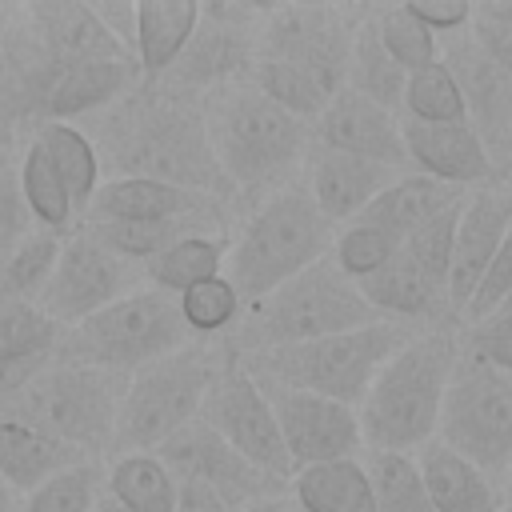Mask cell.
<instances>
[{"instance_id":"6da1fadb","label":"cell","mask_w":512,"mask_h":512,"mask_svg":"<svg viewBox=\"0 0 512 512\" xmlns=\"http://www.w3.org/2000/svg\"><path fill=\"white\" fill-rule=\"evenodd\" d=\"M92 144L100 152V168L108 172L104 180L144 176L204 192L212 200L232 196L208 148L200 100H188L160 84H136L120 104L100 112Z\"/></svg>"},{"instance_id":"7a4b0ae2","label":"cell","mask_w":512,"mask_h":512,"mask_svg":"<svg viewBox=\"0 0 512 512\" xmlns=\"http://www.w3.org/2000/svg\"><path fill=\"white\" fill-rule=\"evenodd\" d=\"M208 148L236 200L252 208L300 180L312 152V124L272 104L248 76L200 100Z\"/></svg>"},{"instance_id":"3957f363","label":"cell","mask_w":512,"mask_h":512,"mask_svg":"<svg viewBox=\"0 0 512 512\" xmlns=\"http://www.w3.org/2000/svg\"><path fill=\"white\" fill-rule=\"evenodd\" d=\"M456 360H460V328L456 324L420 328L376 372L368 396L356 408L364 448L416 456L424 444H432Z\"/></svg>"},{"instance_id":"277c9868","label":"cell","mask_w":512,"mask_h":512,"mask_svg":"<svg viewBox=\"0 0 512 512\" xmlns=\"http://www.w3.org/2000/svg\"><path fill=\"white\" fill-rule=\"evenodd\" d=\"M416 324L400 320H376L368 328H352L340 336L308 340V344H284L264 352H240V368L264 384V388H296L312 392L348 408H360L368 396L376 372L416 336Z\"/></svg>"},{"instance_id":"5b68a950","label":"cell","mask_w":512,"mask_h":512,"mask_svg":"<svg viewBox=\"0 0 512 512\" xmlns=\"http://www.w3.org/2000/svg\"><path fill=\"white\" fill-rule=\"evenodd\" d=\"M332 240L336 228L324 220L304 180H296L248 212L236 240L228 244L224 276L232 280L244 304H260L280 284L324 260L332 252Z\"/></svg>"},{"instance_id":"8992f818","label":"cell","mask_w":512,"mask_h":512,"mask_svg":"<svg viewBox=\"0 0 512 512\" xmlns=\"http://www.w3.org/2000/svg\"><path fill=\"white\" fill-rule=\"evenodd\" d=\"M224 352L228 348H220L216 340H192L180 352H168V356L136 368L120 396L112 456L156 452L168 436H176L184 424H192L200 416V404H204L212 380L232 360Z\"/></svg>"},{"instance_id":"52a82bcc","label":"cell","mask_w":512,"mask_h":512,"mask_svg":"<svg viewBox=\"0 0 512 512\" xmlns=\"http://www.w3.org/2000/svg\"><path fill=\"white\" fill-rule=\"evenodd\" d=\"M380 316L360 296V288L332 264V256L316 260L288 284H280L260 304H248L244 320L236 324L232 352H264L284 344H308L324 336H340L352 328H368Z\"/></svg>"},{"instance_id":"ba28073f","label":"cell","mask_w":512,"mask_h":512,"mask_svg":"<svg viewBox=\"0 0 512 512\" xmlns=\"http://www.w3.org/2000/svg\"><path fill=\"white\" fill-rule=\"evenodd\" d=\"M192 340L196 336L188 332V324L180 316V296L144 284V288L120 296L116 304L100 308L96 316L80 320L76 328H64L56 360L132 376L136 368H144L168 352H180Z\"/></svg>"},{"instance_id":"9c48e42d","label":"cell","mask_w":512,"mask_h":512,"mask_svg":"<svg viewBox=\"0 0 512 512\" xmlns=\"http://www.w3.org/2000/svg\"><path fill=\"white\" fill-rule=\"evenodd\" d=\"M128 376L84 368V364H64L52 360L8 412L24 416L40 432L64 440L68 448L84 452L88 460L112 456V436H116V412L124 396Z\"/></svg>"},{"instance_id":"30bf717a","label":"cell","mask_w":512,"mask_h":512,"mask_svg":"<svg viewBox=\"0 0 512 512\" xmlns=\"http://www.w3.org/2000/svg\"><path fill=\"white\" fill-rule=\"evenodd\" d=\"M436 440L484 476L504 480L512 464V376L488 368L460 348L456 372L444 392Z\"/></svg>"},{"instance_id":"8fae6325","label":"cell","mask_w":512,"mask_h":512,"mask_svg":"<svg viewBox=\"0 0 512 512\" xmlns=\"http://www.w3.org/2000/svg\"><path fill=\"white\" fill-rule=\"evenodd\" d=\"M364 8L340 4H268L260 20L256 60H280L312 72L332 96L348 84L352 32Z\"/></svg>"},{"instance_id":"7c38bea8","label":"cell","mask_w":512,"mask_h":512,"mask_svg":"<svg viewBox=\"0 0 512 512\" xmlns=\"http://www.w3.org/2000/svg\"><path fill=\"white\" fill-rule=\"evenodd\" d=\"M260 20H264V8L256 4H232V0L200 4V24L188 48L176 56V64L156 84L188 100H204L208 92L232 80H244L256 64Z\"/></svg>"},{"instance_id":"4fadbf2b","label":"cell","mask_w":512,"mask_h":512,"mask_svg":"<svg viewBox=\"0 0 512 512\" xmlns=\"http://www.w3.org/2000/svg\"><path fill=\"white\" fill-rule=\"evenodd\" d=\"M136 288H144V268L140 264L116 256L112 248H104L84 228H72L60 244L56 272H52L48 288L40 292L36 308L52 324L76 328L80 320L96 316L100 308L116 304L120 296H128Z\"/></svg>"},{"instance_id":"5bb4252c","label":"cell","mask_w":512,"mask_h":512,"mask_svg":"<svg viewBox=\"0 0 512 512\" xmlns=\"http://www.w3.org/2000/svg\"><path fill=\"white\" fill-rule=\"evenodd\" d=\"M200 420L216 436H224L240 456H248L256 468H264L268 476L292 484L296 468H292L288 448L280 440V428H276L268 392L240 368L236 352L220 368V376L212 380V388H208V396L200 404Z\"/></svg>"},{"instance_id":"9a60e30c","label":"cell","mask_w":512,"mask_h":512,"mask_svg":"<svg viewBox=\"0 0 512 512\" xmlns=\"http://www.w3.org/2000/svg\"><path fill=\"white\" fill-rule=\"evenodd\" d=\"M156 456L164 460V468L180 480V484H200L208 492H216L232 512L264 500V496H276V492H288L284 480L268 476L264 468H256L248 456H240L224 436H216L200 416L192 424H184L176 436H168Z\"/></svg>"},{"instance_id":"2e32d148","label":"cell","mask_w":512,"mask_h":512,"mask_svg":"<svg viewBox=\"0 0 512 512\" xmlns=\"http://www.w3.org/2000/svg\"><path fill=\"white\" fill-rule=\"evenodd\" d=\"M440 60L460 84L468 128L480 136L500 184H508L512 176V76L500 64H492L468 32L440 40Z\"/></svg>"},{"instance_id":"e0dca14e","label":"cell","mask_w":512,"mask_h":512,"mask_svg":"<svg viewBox=\"0 0 512 512\" xmlns=\"http://www.w3.org/2000/svg\"><path fill=\"white\" fill-rule=\"evenodd\" d=\"M264 388V384H260ZM280 440L288 448L292 468H312V464H328V460H348L364 452V436H360V416L348 404L312 396V392H296V388H264Z\"/></svg>"},{"instance_id":"ac0fdd59","label":"cell","mask_w":512,"mask_h":512,"mask_svg":"<svg viewBox=\"0 0 512 512\" xmlns=\"http://www.w3.org/2000/svg\"><path fill=\"white\" fill-rule=\"evenodd\" d=\"M312 144L328 148V152H344V156H360V160L384 164L392 172L408 168L400 116L380 108V104H372L368 96H360L352 88H340L328 100V108L316 116Z\"/></svg>"},{"instance_id":"d6986e66","label":"cell","mask_w":512,"mask_h":512,"mask_svg":"<svg viewBox=\"0 0 512 512\" xmlns=\"http://www.w3.org/2000/svg\"><path fill=\"white\" fill-rule=\"evenodd\" d=\"M512 228V188L492 184L476 188L464 196L460 224H456V244H452V268H448V312L460 324L484 268L492 264L500 240Z\"/></svg>"},{"instance_id":"ffe728a7","label":"cell","mask_w":512,"mask_h":512,"mask_svg":"<svg viewBox=\"0 0 512 512\" xmlns=\"http://www.w3.org/2000/svg\"><path fill=\"white\" fill-rule=\"evenodd\" d=\"M400 132H404V152H408V168L440 180L448 188L460 192H476V188H492L500 184L480 136L468 128V120L460 124H416L400 116Z\"/></svg>"},{"instance_id":"44dd1931","label":"cell","mask_w":512,"mask_h":512,"mask_svg":"<svg viewBox=\"0 0 512 512\" xmlns=\"http://www.w3.org/2000/svg\"><path fill=\"white\" fill-rule=\"evenodd\" d=\"M140 84V68L132 60H92V64H56L44 80L32 124H72L80 116H100L120 104Z\"/></svg>"},{"instance_id":"7402d4cb","label":"cell","mask_w":512,"mask_h":512,"mask_svg":"<svg viewBox=\"0 0 512 512\" xmlns=\"http://www.w3.org/2000/svg\"><path fill=\"white\" fill-rule=\"evenodd\" d=\"M212 220L224 224V200H212L192 188L144 180V176H116L100 180L84 220H124V224H148V220Z\"/></svg>"},{"instance_id":"603a6c76","label":"cell","mask_w":512,"mask_h":512,"mask_svg":"<svg viewBox=\"0 0 512 512\" xmlns=\"http://www.w3.org/2000/svg\"><path fill=\"white\" fill-rule=\"evenodd\" d=\"M20 20L36 48L52 64H92V60H132L112 32L100 24L92 4L80 0H36L20 8ZM136 64V60H132Z\"/></svg>"},{"instance_id":"cb8c5ba5","label":"cell","mask_w":512,"mask_h":512,"mask_svg":"<svg viewBox=\"0 0 512 512\" xmlns=\"http://www.w3.org/2000/svg\"><path fill=\"white\" fill-rule=\"evenodd\" d=\"M396 176L400 172H392L384 164L344 156V152H328V148H316V144H312L308 164H304V188H308V196L316 200V208L324 212V220L332 228L352 224Z\"/></svg>"},{"instance_id":"d4e9b609","label":"cell","mask_w":512,"mask_h":512,"mask_svg":"<svg viewBox=\"0 0 512 512\" xmlns=\"http://www.w3.org/2000/svg\"><path fill=\"white\" fill-rule=\"evenodd\" d=\"M360 296L372 304L380 320H400L416 328H436V324H456L448 312V292L436 284L404 248L368 280L356 284ZM460 328V324H456Z\"/></svg>"},{"instance_id":"484cf974","label":"cell","mask_w":512,"mask_h":512,"mask_svg":"<svg viewBox=\"0 0 512 512\" xmlns=\"http://www.w3.org/2000/svg\"><path fill=\"white\" fill-rule=\"evenodd\" d=\"M88 460L84 452L68 448L64 440L40 432L36 424H28L24 416L0 408V480L12 488V492H32L40 488L48 476L72 468Z\"/></svg>"},{"instance_id":"4316f807","label":"cell","mask_w":512,"mask_h":512,"mask_svg":"<svg viewBox=\"0 0 512 512\" xmlns=\"http://www.w3.org/2000/svg\"><path fill=\"white\" fill-rule=\"evenodd\" d=\"M416 464H420V476L428 484L436 512H504L500 480L484 476L476 464L460 460L440 440L424 444L416 452Z\"/></svg>"},{"instance_id":"83f0119b","label":"cell","mask_w":512,"mask_h":512,"mask_svg":"<svg viewBox=\"0 0 512 512\" xmlns=\"http://www.w3.org/2000/svg\"><path fill=\"white\" fill-rule=\"evenodd\" d=\"M200 24V0H136V68L140 84H156L188 48Z\"/></svg>"},{"instance_id":"f1b7e54d","label":"cell","mask_w":512,"mask_h":512,"mask_svg":"<svg viewBox=\"0 0 512 512\" xmlns=\"http://www.w3.org/2000/svg\"><path fill=\"white\" fill-rule=\"evenodd\" d=\"M464 196H468V192L448 188V184H440V180H428V176H420V172H400L356 220L376 224V228H384L388 236H396V240L404 244L420 224H428L432 216L448 212V208L460 204Z\"/></svg>"},{"instance_id":"f546056e","label":"cell","mask_w":512,"mask_h":512,"mask_svg":"<svg viewBox=\"0 0 512 512\" xmlns=\"http://www.w3.org/2000/svg\"><path fill=\"white\" fill-rule=\"evenodd\" d=\"M300 512H376L372 480L360 456L300 468L288 484Z\"/></svg>"},{"instance_id":"4dcf8cb0","label":"cell","mask_w":512,"mask_h":512,"mask_svg":"<svg viewBox=\"0 0 512 512\" xmlns=\"http://www.w3.org/2000/svg\"><path fill=\"white\" fill-rule=\"evenodd\" d=\"M104 492L124 512H176L180 480L164 468L156 452H124L112 456L104 472Z\"/></svg>"},{"instance_id":"1f68e13d","label":"cell","mask_w":512,"mask_h":512,"mask_svg":"<svg viewBox=\"0 0 512 512\" xmlns=\"http://www.w3.org/2000/svg\"><path fill=\"white\" fill-rule=\"evenodd\" d=\"M32 140L44 148V156L52 160V168L60 172L76 212H88L100 180H104V168H100V152L92 144V136L76 124H32Z\"/></svg>"},{"instance_id":"d6a6232c","label":"cell","mask_w":512,"mask_h":512,"mask_svg":"<svg viewBox=\"0 0 512 512\" xmlns=\"http://www.w3.org/2000/svg\"><path fill=\"white\" fill-rule=\"evenodd\" d=\"M404 84H408V72L384 52L376 24H372V8H364L356 20V32H352V60H348V84L344 88H352V92L368 96L372 104L400 116Z\"/></svg>"},{"instance_id":"836d02e7","label":"cell","mask_w":512,"mask_h":512,"mask_svg":"<svg viewBox=\"0 0 512 512\" xmlns=\"http://www.w3.org/2000/svg\"><path fill=\"white\" fill-rule=\"evenodd\" d=\"M224 260H228V240L212 236V232H196V236L176 240L160 256H152L144 264V280L152 288H160V292L184 296L188 288L224 276Z\"/></svg>"},{"instance_id":"e575fe53","label":"cell","mask_w":512,"mask_h":512,"mask_svg":"<svg viewBox=\"0 0 512 512\" xmlns=\"http://www.w3.org/2000/svg\"><path fill=\"white\" fill-rule=\"evenodd\" d=\"M76 228H84L88 236H96L104 248H112L116 256L132 260V264H148L152 256H160L164 248H172L176 240L184 236H196V232H212L220 236L224 224H212V220H148V224H124V220H80Z\"/></svg>"},{"instance_id":"d590c367","label":"cell","mask_w":512,"mask_h":512,"mask_svg":"<svg viewBox=\"0 0 512 512\" xmlns=\"http://www.w3.org/2000/svg\"><path fill=\"white\" fill-rule=\"evenodd\" d=\"M16 172H20V192H24V204L36 220V228H48L56 236L72 232L76 228V204H72L60 172L52 168V160L44 156V148L32 136L16 156Z\"/></svg>"},{"instance_id":"8d00e7d4","label":"cell","mask_w":512,"mask_h":512,"mask_svg":"<svg viewBox=\"0 0 512 512\" xmlns=\"http://www.w3.org/2000/svg\"><path fill=\"white\" fill-rule=\"evenodd\" d=\"M60 244L64 236L48 232V228H32L4 260H0V296L4 300H28L36 304L40 292L48 288L56 260H60Z\"/></svg>"},{"instance_id":"74e56055","label":"cell","mask_w":512,"mask_h":512,"mask_svg":"<svg viewBox=\"0 0 512 512\" xmlns=\"http://www.w3.org/2000/svg\"><path fill=\"white\" fill-rule=\"evenodd\" d=\"M376 512H436L416 456L408 452H368L364 456Z\"/></svg>"},{"instance_id":"f35d334b","label":"cell","mask_w":512,"mask_h":512,"mask_svg":"<svg viewBox=\"0 0 512 512\" xmlns=\"http://www.w3.org/2000/svg\"><path fill=\"white\" fill-rule=\"evenodd\" d=\"M104 496V460H80L20 500V512H92Z\"/></svg>"},{"instance_id":"ab89813d","label":"cell","mask_w":512,"mask_h":512,"mask_svg":"<svg viewBox=\"0 0 512 512\" xmlns=\"http://www.w3.org/2000/svg\"><path fill=\"white\" fill-rule=\"evenodd\" d=\"M400 112L404 120H416V124H460L464 120V96L444 60L408 76Z\"/></svg>"},{"instance_id":"60d3db41","label":"cell","mask_w":512,"mask_h":512,"mask_svg":"<svg viewBox=\"0 0 512 512\" xmlns=\"http://www.w3.org/2000/svg\"><path fill=\"white\" fill-rule=\"evenodd\" d=\"M372 24H376V36H380L384 52H388L408 76L440 60V40L408 12V4L372 8Z\"/></svg>"},{"instance_id":"b9f144b4","label":"cell","mask_w":512,"mask_h":512,"mask_svg":"<svg viewBox=\"0 0 512 512\" xmlns=\"http://www.w3.org/2000/svg\"><path fill=\"white\" fill-rule=\"evenodd\" d=\"M64 328L52 324L36 304L28 300H4L0 296V360L20 356H56Z\"/></svg>"},{"instance_id":"7bdbcfd3","label":"cell","mask_w":512,"mask_h":512,"mask_svg":"<svg viewBox=\"0 0 512 512\" xmlns=\"http://www.w3.org/2000/svg\"><path fill=\"white\" fill-rule=\"evenodd\" d=\"M240 312H244V300H240V292L232 288L228 276L196 284L180 296V316H184V324L196 340H216V336L232 332L240 324Z\"/></svg>"},{"instance_id":"ee69618b","label":"cell","mask_w":512,"mask_h":512,"mask_svg":"<svg viewBox=\"0 0 512 512\" xmlns=\"http://www.w3.org/2000/svg\"><path fill=\"white\" fill-rule=\"evenodd\" d=\"M396 252H400V240H396V236H388V232L376 228V224L352 220V224L336 228V240H332V252H328V256H332V264H336L352 284H360V280L376 276Z\"/></svg>"},{"instance_id":"f6af8a7d","label":"cell","mask_w":512,"mask_h":512,"mask_svg":"<svg viewBox=\"0 0 512 512\" xmlns=\"http://www.w3.org/2000/svg\"><path fill=\"white\" fill-rule=\"evenodd\" d=\"M460 208H464V200L460 204H452L448 212H440V216H432L428 224H420L400 248L436 280V284H444V292H448V268H452V244H456V224H460Z\"/></svg>"},{"instance_id":"bcb514c9","label":"cell","mask_w":512,"mask_h":512,"mask_svg":"<svg viewBox=\"0 0 512 512\" xmlns=\"http://www.w3.org/2000/svg\"><path fill=\"white\" fill-rule=\"evenodd\" d=\"M468 36L480 44V52L500 64L512 76V0H480L472 4Z\"/></svg>"},{"instance_id":"7dc6e473","label":"cell","mask_w":512,"mask_h":512,"mask_svg":"<svg viewBox=\"0 0 512 512\" xmlns=\"http://www.w3.org/2000/svg\"><path fill=\"white\" fill-rule=\"evenodd\" d=\"M36 228L24 192H20V172H16V156L12 148L0 156V260Z\"/></svg>"},{"instance_id":"c3c4849f","label":"cell","mask_w":512,"mask_h":512,"mask_svg":"<svg viewBox=\"0 0 512 512\" xmlns=\"http://www.w3.org/2000/svg\"><path fill=\"white\" fill-rule=\"evenodd\" d=\"M508 296H512V228L500 240L492 264L484 268V276H480V284H476V292H472V300H468V308L460 316V328L464 324H476V320H488Z\"/></svg>"},{"instance_id":"681fc988","label":"cell","mask_w":512,"mask_h":512,"mask_svg":"<svg viewBox=\"0 0 512 512\" xmlns=\"http://www.w3.org/2000/svg\"><path fill=\"white\" fill-rule=\"evenodd\" d=\"M460 348H464L468 356L484 360L488 368L512 376V320L488 316V320L464 324V328H460Z\"/></svg>"},{"instance_id":"f907efd6","label":"cell","mask_w":512,"mask_h":512,"mask_svg":"<svg viewBox=\"0 0 512 512\" xmlns=\"http://www.w3.org/2000/svg\"><path fill=\"white\" fill-rule=\"evenodd\" d=\"M408 12L436 36V40H448L456 32H468L472 24V4L468 0H412Z\"/></svg>"},{"instance_id":"816d5d0a","label":"cell","mask_w":512,"mask_h":512,"mask_svg":"<svg viewBox=\"0 0 512 512\" xmlns=\"http://www.w3.org/2000/svg\"><path fill=\"white\" fill-rule=\"evenodd\" d=\"M92 12L112 32V40L136 60V0H96Z\"/></svg>"},{"instance_id":"f5cc1de1","label":"cell","mask_w":512,"mask_h":512,"mask_svg":"<svg viewBox=\"0 0 512 512\" xmlns=\"http://www.w3.org/2000/svg\"><path fill=\"white\" fill-rule=\"evenodd\" d=\"M176 512H232L216 492L200 488V484H180V496H176Z\"/></svg>"},{"instance_id":"db71d44e","label":"cell","mask_w":512,"mask_h":512,"mask_svg":"<svg viewBox=\"0 0 512 512\" xmlns=\"http://www.w3.org/2000/svg\"><path fill=\"white\" fill-rule=\"evenodd\" d=\"M240 512H300V504L292 500V492H276V496H264V500H256Z\"/></svg>"},{"instance_id":"11a10c76","label":"cell","mask_w":512,"mask_h":512,"mask_svg":"<svg viewBox=\"0 0 512 512\" xmlns=\"http://www.w3.org/2000/svg\"><path fill=\"white\" fill-rule=\"evenodd\" d=\"M0 512H20V504H16V492L0 480Z\"/></svg>"},{"instance_id":"9f6ffc18","label":"cell","mask_w":512,"mask_h":512,"mask_svg":"<svg viewBox=\"0 0 512 512\" xmlns=\"http://www.w3.org/2000/svg\"><path fill=\"white\" fill-rule=\"evenodd\" d=\"M500 492H504V512H512V464H508V472L500 480Z\"/></svg>"},{"instance_id":"6f0895ef","label":"cell","mask_w":512,"mask_h":512,"mask_svg":"<svg viewBox=\"0 0 512 512\" xmlns=\"http://www.w3.org/2000/svg\"><path fill=\"white\" fill-rule=\"evenodd\" d=\"M92 512H124V508H120V504H116V500H112V496L104 492V496H100V504H96Z\"/></svg>"},{"instance_id":"680465c9","label":"cell","mask_w":512,"mask_h":512,"mask_svg":"<svg viewBox=\"0 0 512 512\" xmlns=\"http://www.w3.org/2000/svg\"><path fill=\"white\" fill-rule=\"evenodd\" d=\"M12 148V128H8V120H0V156Z\"/></svg>"},{"instance_id":"91938a15","label":"cell","mask_w":512,"mask_h":512,"mask_svg":"<svg viewBox=\"0 0 512 512\" xmlns=\"http://www.w3.org/2000/svg\"><path fill=\"white\" fill-rule=\"evenodd\" d=\"M492 316H504V320H512V296H508V300H504V304H500Z\"/></svg>"},{"instance_id":"94428289","label":"cell","mask_w":512,"mask_h":512,"mask_svg":"<svg viewBox=\"0 0 512 512\" xmlns=\"http://www.w3.org/2000/svg\"><path fill=\"white\" fill-rule=\"evenodd\" d=\"M504 188H512V176H508V184H504Z\"/></svg>"},{"instance_id":"6125c7cd","label":"cell","mask_w":512,"mask_h":512,"mask_svg":"<svg viewBox=\"0 0 512 512\" xmlns=\"http://www.w3.org/2000/svg\"><path fill=\"white\" fill-rule=\"evenodd\" d=\"M0 120H4V116H0Z\"/></svg>"}]
</instances>
